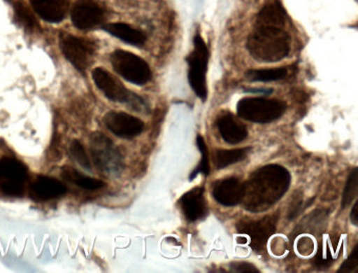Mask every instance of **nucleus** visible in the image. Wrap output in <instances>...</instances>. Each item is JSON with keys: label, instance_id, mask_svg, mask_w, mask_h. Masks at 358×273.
<instances>
[{"label": "nucleus", "instance_id": "nucleus-1", "mask_svg": "<svg viewBox=\"0 0 358 273\" xmlns=\"http://www.w3.org/2000/svg\"><path fill=\"white\" fill-rule=\"evenodd\" d=\"M284 10L278 4L266 6L257 15L247 39L249 54L259 62H278L290 52V36L285 29Z\"/></svg>", "mask_w": 358, "mask_h": 273}, {"label": "nucleus", "instance_id": "nucleus-2", "mask_svg": "<svg viewBox=\"0 0 358 273\" xmlns=\"http://www.w3.org/2000/svg\"><path fill=\"white\" fill-rule=\"evenodd\" d=\"M290 183L291 176L286 168L275 164L264 166L245 183L241 202L248 211H264L282 197Z\"/></svg>", "mask_w": 358, "mask_h": 273}, {"label": "nucleus", "instance_id": "nucleus-3", "mask_svg": "<svg viewBox=\"0 0 358 273\" xmlns=\"http://www.w3.org/2000/svg\"><path fill=\"white\" fill-rule=\"evenodd\" d=\"M286 109V104L276 99L245 98L238 103V115L255 123H270L278 120Z\"/></svg>", "mask_w": 358, "mask_h": 273}, {"label": "nucleus", "instance_id": "nucleus-4", "mask_svg": "<svg viewBox=\"0 0 358 273\" xmlns=\"http://www.w3.org/2000/svg\"><path fill=\"white\" fill-rule=\"evenodd\" d=\"M93 80L96 86L106 94V98L114 102L127 103L137 111L148 109V105L141 97L129 92L116 77L110 75L106 69L97 67L94 69Z\"/></svg>", "mask_w": 358, "mask_h": 273}, {"label": "nucleus", "instance_id": "nucleus-5", "mask_svg": "<svg viewBox=\"0 0 358 273\" xmlns=\"http://www.w3.org/2000/svg\"><path fill=\"white\" fill-rule=\"evenodd\" d=\"M91 151L98 169L108 176H118L124 168V162L116 145L100 132L91 136Z\"/></svg>", "mask_w": 358, "mask_h": 273}, {"label": "nucleus", "instance_id": "nucleus-6", "mask_svg": "<svg viewBox=\"0 0 358 273\" xmlns=\"http://www.w3.org/2000/svg\"><path fill=\"white\" fill-rule=\"evenodd\" d=\"M110 63L118 75L136 85H144L152 79L150 65L133 52L115 50L110 55Z\"/></svg>", "mask_w": 358, "mask_h": 273}, {"label": "nucleus", "instance_id": "nucleus-7", "mask_svg": "<svg viewBox=\"0 0 358 273\" xmlns=\"http://www.w3.org/2000/svg\"><path fill=\"white\" fill-rule=\"evenodd\" d=\"M188 80L196 96L202 101L207 99L206 71L208 63V48L200 34L194 38V50L187 58Z\"/></svg>", "mask_w": 358, "mask_h": 273}, {"label": "nucleus", "instance_id": "nucleus-8", "mask_svg": "<svg viewBox=\"0 0 358 273\" xmlns=\"http://www.w3.org/2000/svg\"><path fill=\"white\" fill-rule=\"evenodd\" d=\"M278 216H264L261 220L244 218L236 225L238 232L249 237L250 247L255 251H262L266 247L269 237L275 232Z\"/></svg>", "mask_w": 358, "mask_h": 273}, {"label": "nucleus", "instance_id": "nucleus-9", "mask_svg": "<svg viewBox=\"0 0 358 273\" xmlns=\"http://www.w3.org/2000/svg\"><path fill=\"white\" fill-rule=\"evenodd\" d=\"M60 48L75 69L81 73H85L89 69L95 54L94 43L83 38L64 34L60 37Z\"/></svg>", "mask_w": 358, "mask_h": 273}, {"label": "nucleus", "instance_id": "nucleus-10", "mask_svg": "<svg viewBox=\"0 0 358 273\" xmlns=\"http://www.w3.org/2000/svg\"><path fill=\"white\" fill-rule=\"evenodd\" d=\"M103 122L115 136L123 139L135 138L144 130L143 121L123 111H110L104 115Z\"/></svg>", "mask_w": 358, "mask_h": 273}, {"label": "nucleus", "instance_id": "nucleus-11", "mask_svg": "<svg viewBox=\"0 0 358 273\" xmlns=\"http://www.w3.org/2000/svg\"><path fill=\"white\" fill-rule=\"evenodd\" d=\"M72 21L80 29H89L103 20V10L91 0H80L72 10Z\"/></svg>", "mask_w": 358, "mask_h": 273}, {"label": "nucleus", "instance_id": "nucleus-12", "mask_svg": "<svg viewBox=\"0 0 358 273\" xmlns=\"http://www.w3.org/2000/svg\"><path fill=\"white\" fill-rule=\"evenodd\" d=\"M244 184L236 178H226L213 183V197L223 206H236L241 203Z\"/></svg>", "mask_w": 358, "mask_h": 273}, {"label": "nucleus", "instance_id": "nucleus-13", "mask_svg": "<svg viewBox=\"0 0 358 273\" xmlns=\"http://www.w3.org/2000/svg\"><path fill=\"white\" fill-rule=\"evenodd\" d=\"M182 211L189 222L202 220L207 216L208 207L204 197V189L196 187L180 199Z\"/></svg>", "mask_w": 358, "mask_h": 273}, {"label": "nucleus", "instance_id": "nucleus-14", "mask_svg": "<svg viewBox=\"0 0 358 273\" xmlns=\"http://www.w3.org/2000/svg\"><path fill=\"white\" fill-rule=\"evenodd\" d=\"M66 186L57 178L39 176L31 186V195L39 201L56 199L66 193Z\"/></svg>", "mask_w": 358, "mask_h": 273}, {"label": "nucleus", "instance_id": "nucleus-15", "mask_svg": "<svg viewBox=\"0 0 358 273\" xmlns=\"http://www.w3.org/2000/svg\"><path fill=\"white\" fill-rule=\"evenodd\" d=\"M217 130L228 144H238L248 136L246 126L240 123L231 113H225L217 119Z\"/></svg>", "mask_w": 358, "mask_h": 273}, {"label": "nucleus", "instance_id": "nucleus-16", "mask_svg": "<svg viewBox=\"0 0 358 273\" xmlns=\"http://www.w3.org/2000/svg\"><path fill=\"white\" fill-rule=\"evenodd\" d=\"M35 12L48 22L64 20L68 8L66 0H31Z\"/></svg>", "mask_w": 358, "mask_h": 273}, {"label": "nucleus", "instance_id": "nucleus-17", "mask_svg": "<svg viewBox=\"0 0 358 273\" xmlns=\"http://www.w3.org/2000/svg\"><path fill=\"white\" fill-rule=\"evenodd\" d=\"M103 29L131 46H143L146 41L145 35L142 31L125 23H110V24L104 25Z\"/></svg>", "mask_w": 358, "mask_h": 273}, {"label": "nucleus", "instance_id": "nucleus-18", "mask_svg": "<svg viewBox=\"0 0 358 273\" xmlns=\"http://www.w3.org/2000/svg\"><path fill=\"white\" fill-rule=\"evenodd\" d=\"M62 178L66 182L73 183V184L77 185L81 188L87 189V190H96V189L106 186V183L103 181L85 176V174H80L78 170L71 167V166H64L62 168Z\"/></svg>", "mask_w": 358, "mask_h": 273}, {"label": "nucleus", "instance_id": "nucleus-19", "mask_svg": "<svg viewBox=\"0 0 358 273\" xmlns=\"http://www.w3.org/2000/svg\"><path fill=\"white\" fill-rule=\"evenodd\" d=\"M24 182L28 178V169L22 162L13 158H3L0 160V178Z\"/></svg>", "mask_w": 358, "mask_h": 273}, {"label": "nucleus", "instance_id": "nucleus-20", "mask_svg": "<svg viewBox=\"0 0 358 273\" xmlns=\"http://www.w3.org/2000/svg\"><path fill=\"white\" fill-rule=\"evenodd\" d=\"M248 148L220 149L215 153V164L217 169H223L232 164L243 161L248 155Z\"/></svg>", "mask_w": 358, "mask_h": 273}, {"label": "nucleus", "instance_id": "nucleus-21", "mask_svg": "<svg viewBox=\"0 0 358 273\" xmlns=\"http://www.w3.org/2000/svg\"><path fill=\"white\" fill-rule=\"evenodd\" d=\"M286 76L287 69L278 67V69H250L247 71L245 77L250 82H271L284 79Z\"/></svg>", "mask_w": 358, "mask_h": 273}, {"label": "nucleus", "instance_id": "nucleus-22", "mask_svg": "<svg viewBox=\"0 0 358 273\" xmlns=\"http://www.w3.org/2000/svg\"><path fill=\"white\" fill-rule=\"evenodd\" d=\"M358 190V168H353L351 174L348 176L347 183H345V190L343 195V207H347L352 203L357 195Z\"/></svg>", "mask_w": 358, "mask_h": 273}, {"label": "nucleus", "instance_id": "nucleus-23", "mask_svg": "<svg viewBox=\"0 0 358 273\" xmlns=\"http://www.w3.org/2000/svg\"><path fill=\"white\" fill-rule=\"evenodd\" d=\"M196 145H198L199 150L202 153V160H201L200 166L190 174L189 180H194L199 172H202L205 176H208L210 168H209L208 149H207L206 143L202 136H196Z\"/></svg>", "mask_w": 358, "mask_h": 273}, {"label": "nucleus", "instance_id": "nucleus-24", "mask_svg": "<svg viewBox=\"0 0 358 273\" xmlns=\"http://www.w3.org/2000/svg\"><path fill=\"white\" fill-rule=\"evenodd\" d=\"M70 153L73 159H74L81 167L85 168V169L87 170H92L91 161H90L89 157H87V153H85V146L81 144L80 141H73L70 146Z\"/></svg>", "mask_w": 358, "mask_h": 273}, {"label": "nucleus", "instance_id": "nucleus-25", "mask_svg": "<svg viewBox=\"0 0 358 273\" xmlns=\"http://www.w3.org/2000/svg\"><path fill=\"white\" fill-rule=\"evenodd\" d=\"M15 15L17 17L18 22L22 23L27 29H34L36 21H35L34 16L32 13L29 10V8L24 6V4H15Z\"/></svg>", "mask_w": 358, "mask_h": 273}, {"label": "nucleus", "instance_id": "nucleus-26", "mask_svg": "<svg viewBox=\"0 0 358 273\" xmlns=\"http://www.w3.org/2000/svg\"><path fill=\"white\" fill-rule=\"evenodd\" d=\"M1 189L6 195L22 197L24 192V182H20V181L8 180L7 182L1 184Z\"/></svg>", "mask_w": 358, "mask_h": 273}, {"label": "nucleus", "instance_id": "nucleus-27", "mask_svg": "<svg viewBox=\"0 0 358 273\" xmlns=\"http://www.w3.org/2000/svg\"><path fill=\"white\" fill-rule=\"evenodd\" d=\"M358 267V244L354 247L353 251L350 254L349 258L343 262L339 268L338 273L355 272Z\"/></svg>", "mask_w": 358, "mask_h": 273}, {"label": "nucleus", "instance_id": "nucleus-28", "mask_svg": "<svg viewBox=\"0 0 358 273\" xmlns=\"http://www.w3.org/2000/svg\"><path fill=\"white\" fill-rule=\"evenodd\" d=\"M326 218V211H320V210H317V211L312 212L309 216H307V218H306L305 220L308 230H312V229L314 230V229L320 228V225H322Z\"/></svg>", "mask_w": 358, "mask_h": 273}, {"label": "nucleus", "instance_id": "nucleus-29", "mask_svg": "<svg viewBox=\"0 0 358 273\" xmlns=\"http://www.w3.org/2000/svg\"><path fill=\"white\" fill-rule=\"evenodd\" d=\"M230 270L232 272L241 273H257L259 272V269L255 265L246 262H236L230 265Z\"/></svg>", "mask_w": 358, "mask_h": 273}, {"label": "nucleus", "instance_id": "nucleus-30", "mask_svg": "<svg viewBox=\"0 0 358 273\" xmlns=\"http://www.w3.org/2000/svg\"><path fill=\"white\" fill-rule=\"evenodd\" d=\"M297 249H299V253L303 254V255H308V254L312 253V251H313V241H312L310 237H301L299 244H297Z\"/></svg>", "mask_w": 358, "mask_h": 273}, {"label": "nucleus", "instance_id": "nucleus-31", "mask_svg": "<svg viewBox=\"0 0 358 273\" xmlns=\"http://www.w3.org/2000/svg\"><path fill=\"white\" fill-rule=\"evenodd\" d=\"M292 203H291L290 207H289L288 218L289 220H293L297 214H299L301 210V204H303V195L301 193H297L293 197Z\"/></svg>", "mask_w": 358, "mask_h": 273}, {"label": "nucleus", "instance_id": "nucleus-32", "mask_svg": "<svg viewBox=\"0 0 358 273\" xmlns=\"http://www.w3.org/2000/svg\"><path fill=\"white\" fill-rule=\"evenodd\" d=\"M357 208L358 202H356V203L354 204L353 208H352L351 214H350V218H351V222L353 223L354 226H357L358 225Z\"/></svg>", "mask_w": 358, "mask_h": 273}]
</instances>
